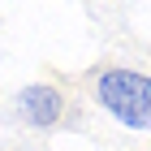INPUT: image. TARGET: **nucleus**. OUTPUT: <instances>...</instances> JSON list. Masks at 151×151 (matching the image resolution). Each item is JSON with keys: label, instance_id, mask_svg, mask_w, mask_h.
Masks as SVG:
<instances>
[{"label": "nucleus", "instance_id": "1", "mask_svg": "<svg viewBox=\"0 0 151 151\" xmlns=\"http://www.w3.org/2000/svg\"><path fill=\"white\" fill-rule=\"evenodd\" d=\"M95 99L129 129H151V78L134 69H108L95 82Z\"/></svg>", "mask_w": 151, "mask_h": 151}, {"label": "nucleus", "instance_id": "2", "mask_svg": "<svg viewBox=\"0 0 151 151\" xmlns=\"http://www.w3.org/2000/svg\"><path fill=\"white\" fill-rule=\"evenodd\" d=\"M60 91L56 86H43V82H35V86H22L17 91V112L30 121L35 129H47L60 121Z\"/></svg>", "mask_w": 151, "mask_h": 151}]
</instances>
